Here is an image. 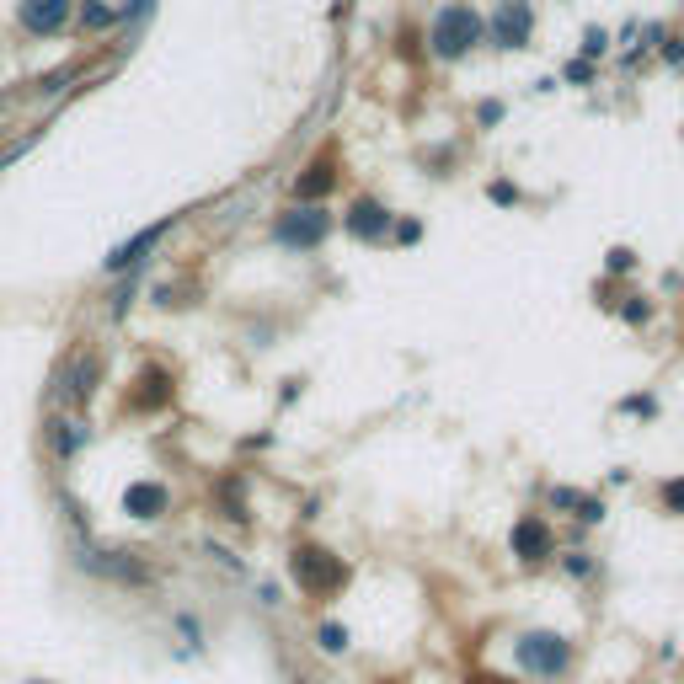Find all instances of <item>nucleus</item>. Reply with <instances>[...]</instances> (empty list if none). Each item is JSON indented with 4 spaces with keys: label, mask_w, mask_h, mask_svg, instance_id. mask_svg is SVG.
Here are the masks:
<instances>
[{
    "label": "nucleus",
    "mask_w": 684,
    "mask_h": 684,
    "mask_svg": "<svg viewBox=\"0 0 684 684\" xmlns=\"http://www.w3.org/2000/svg\"><path fill=\"white\" fill-rule=\"evenodd\" d=\"M663 503L674 508V513H684V476H674V481H663Z\"/></svg>",
    "instance_id": "obj_16"
},
{
    "label": "nucleus",
    "mask_w": 684,
    "mask_h": 684,
    "mask_svg": "<svg viewBox=\"0 0 684 684\" xmlns=\"http://www.w3.org/2000/svg\"><path fill=\"white\" fill-rule=\"evenodd\" d=\"M476 684H508V679H476Z\"/></svg>",
    "instance_id": "obj_18"
},
{
    "label": "nucleus",
    "mask_w": 684,
    "mask_h": 684,
    "mask_svg": "<svg viewBox=\"0 0 684 684\" xmlns=\"http://www.w3.org/2000/svg\"><path fill=\"white\" fill-rule=\"evenodd\" d=\"M289 572H294V583H300L310 599H326V594H337V588L348 583V567H342V556L321 551V546H300V551L289 556Z\"/></svg>",
    "instance_id": "obj_1"
},
{
    "label": "nucleus",
    "mask_w": 684,
    "mask_h": 684,
    "mask_svg": "<svg viewBox=\"0 0 684 684\" xmlns=\"http://www.w3.org/2000/svg\"><path fill=\"white\" fill-rule=\"evenodd\" d=\"M530 27H535V17H530V6L524 0H503V11H497V22H492V33H497V43H524L530 38Z\"/></svg>",
    "instance_id": "obj_9"
},
{
    "label": "nucleus",
    "mask_w": 684,
    "mask_h": 684,
    "mask_svg": "<svg viewBox=\"0 0 684 684\" xmlns=\"http://www.w3.org/2000/svg\"><path fill=\"white\" fill-rule=\"evenodd\" d=\"M166 230H171V220H161V225H150V230H139V236H134V241H123V246H118V252H113V257H107V262H102V268H107V273H123V268H134V262H139V257H145V252H150V246H155V241H161V236H166Z\"/></svg>",
    "instance_id": "obj_10"
},
{
    "label": "nucleus",
    "mask_w": 684,
    "mask_h": 684,
    "mask_svg": "<svg viewBox=\"0 0 684 684\" xmlns=\"http://www.w3.org/2000/svg\"><path fill=\"white\" fill-rule=\"evenodd\" d=\"M316 642H321V652L342 658V652H348V631H342V626H321V631H316Z\"/></svg>",
    "instance_id": "obj_15"
},
{
    "label": "nucleus",
    "mask_w": 684,
    "mask_h": 684,
    "mask_svg": "<svg viewBox=\"0 0 684 684\" xmlns=\"http://www.w3.org/2000/svg\"><path fill=\"white\" fill-rule=\"evenodd\" d=\"M81 444H86V428L75 423V417H70V423H54V455L59 460H75V449H81Z\"/></svg>",
    "instance_id": "obj_13"
},
{
    "label": "nucleus",
    "mask_w": 684,
    "mask_h": 684,
    "mask_svg": "<svg viewBox=\"0 0 684 684\" xmlns=\"http://www.w3.org/2000/svg\"><path fill=\"white\" fill-rule=\"evenodd\" d=\"M81 567L86 572H97V578H113V583H129V588H145L155 572L145 567V562H134L129 551H91V546H81Z\"/></svg>",
    "instance_id": "obj_4"
},
{
    "label": "nucleus",
    "mask_w": 684,
    "mask_h": 684,
    "mask_svg": "<svg viewBox=\"0 0 684 684\" xmlns=\"http://www.w3.org/2000/svg\"><path fill=\"white\" fill-rule=\"evenodd\" d=\"M97 375H102L97 353H75V359L59 369V396H65L70 407H86L91 391H97Z\"/></svg>",
    "instance_id": "obj_5"
},
{
    "label": "nucleus",
    "mask_w": 684,
    "mask_h": 684,
    "mask_svg": "<svg viewBox=\"0 0 684 684\" xmlns=\"http://www.w3.org/2000/svg\"><path fill=\"white\" fill-rule=\"evenodd\" d=\"M476 38H481V17L471 6H444L433 17V54L439 59H460Z\"/></svg>",
    "instance_id": "obj_2"
},
{
    "label": "nucleus",
    "mask_w": 684,
    "mask_h": 684,
    "mask_svg": "<svg viewBox=\"0 0 684 684\" xmlns=\"http://www.w3.org/2000/svg\"><path fill=\"white\" fill-rule=\"evenodd\" d=\"M326 188H332V166H316L310 177H300V198H321Z\"/></svg>",
    "instance_id": "obj_14"
},
{
    "label": "nucleus",
    "mask_w": 684,
    "mask_h": 684,
    "mask_svg": "<svg viewBox=\"0 0 684 684\" xmlns=\"http://www.w3.org/2000/svg\"><path fill=\"white\" fill-rule=\"evenodd\" d=\"M513 658H519V668H530V674H540V679H556V674H567L572 647L551 631H535V636H524V642L513 647Z\"/></svg>",
    "instance_id": "obj_3"
},
{
    "label": "nucleus",
    "mask_w": 684,
    "mask_h": 684,
    "mask_svg": "<svg viewBox=\"0 0 684 684\" xmlns=\"http://www.w3.org/2000/svg\"><path fill=\"white\" fill-rule=\"evenodd\" d=\"M166 503H171V492L161 481H134V487L123 492V513H129V519H161Z\"/></svg>",
    "instance_id": "obj_7"
},
{
    "label": "nucleus",
    "mask_w": 684,
    "mask_h": 684,
    "mask_svg": "<svg viewBox=\"0 0 684 684\" xmlns=\"http://www.w3.org/2000/svg\"><path fill=\"white\" fill-rule=\"evenodd\" d=\"M294 684H310V679H294Z\"/></svg>",
    "instance_id": "obj_20"
},
{
    "label": "nucleus",
    "mask_w": 684,
    "mask_h": 684,
    "mask_svg": "<svg viewBox=\"0 0 684 684\" xmlns=\"http://www.w3.org/2000/svg\"><path fill=\"white\" fill-rule=\"evenodd\" d=\"M70 17V0H22V27L27 33H59Z\"/></svg>",
    "instance_id": "obj_8"
},
{
    "label": "nucleus",
    "mask_w": 684,
    "mask_h": 684,
    "mask_svg": "<svg viewBox=\"0 0 684 684\" xmlns=\"http://www.w3.org/2000/svg\"><path fill=\"white\" fill-rule=\"evenodd\" d=\"M385 220H391V214H380L375 204H353L348 230H353V236H385Z\"/></svg>",
    "instance_id": "obj_12"
},
{
    "label": "nucleus",
    "mask_w": 684,
    "mask_h": 684,
    "mask_svg": "<svg viewBox=\"0 0 684 684\" xmlns=\"http://www.w3.org/2000/svg\"><path fill=\"white\" fill-rule=\"evenodd\" d=\"M513 556H524V562H540V556H551V535L540 519H519L513 524Z\"/></svg>",
    "instance_id": "obj_11"
},
{
    "label": "nucleus",
    "mask_w": 684,
    "mask_h": 684,
    "mask_svg": "<svg viewBox=\"0 0 684 684\" xmlns=\"http://www.w3.org/2000/svg\"><path fill=\"white\" fill-rule=\"evenodd\" d=\"M102 22H113V11H107V6H86V27H102Z\"/></svg>",
    "instance_id": "obj_17"
},
{
    "label": "nucleus",
    "mask_w": 684,
    "mask_h": 684,
    "mask_svg": "<svg viewBox=\"0 0 684 684\" xmlns=\"http://www.w3.org/2000/svg\"><path fill=\"white\" fill-rule=\"evenodd\" d=\"M321 236H326L321 209H300V214H284V220H278V241L284 246H316Z\"/></svg>",
    "instance_id": "obj_6"
},
{
    "label": "nucleus",
    "mask_w": 684,
    "mask_h": 684,
    "mask_svg": "<svg viewBox=\"0 0 684 684\" xmlns=\"http://www.w3.org/2000/svg\"><path fill=\"white\" fill-rule=\"evenodd\" d=\"M27 684H49V679H27Z\"/></svg>",
    "instance_id": "obj_19"
}]
</instances>
